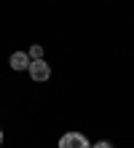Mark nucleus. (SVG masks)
<instances>
[{
  "instance_id": "obj_1",
  "label": "nucleus",
  "mask_w": 134,
  "mask_h": 148,
  "mask_svg": "<svg viewBox=\"0 0 134 148\" xmlns=\"http://www.w3.org/2000/svg\"><path fill=\"white\" fill-rule=\"evenodd\" d=\"M59 148H91V145H88V140L80 132H67L59 140Z\"/></svg>"
},
{
  "instance_id": "obj_2",
  "label": "nucleus",
  "mask_w": 134,
  "mask_h": 148,
  "mask_svg": "<svg viewBox=\"0 0 134 148\" xmlns=\"http://www.w3.org/2000/svg\"><path fill=\"white\" fill-rule=\"evenodd\" d=\"M27 70H30V75L35 78V81H48V75H51V67L43 62V59H32Z\"/></svg>"
},
{
  "instance_id": "obj_3",
  "label": "nucleus",
  "mask_w": 134,
  "mask_h": 148,
  "mask_svg": "<svg viewBox=\"0 0 134 148\" xmlns=\"http://www.w3.org/2000/svg\"><path fill=\"white\" fill-rule=\"evenodd\" d=\"M11 67H14V70H24V67H30V54H24V51L11 54Z\"/></svg>"
},
{
  "instance_id": "obj_4",
  "label": "nucleus",
  "mask_w": 134,
  "mask_h": 148,
  "mask_svg": "<svg viewBox=\"0 0 134 148\" xmlns=\"http://www.w3.org/2000/svg\"><path fill=\"white\" fill-rule=\"evenodd\" d=\"M30 57H32V59H43V49H40V46H32V49H30Z\"/></svg>"
},
{
  "instance_id": "obj_5",
  "label": "nucleus",
  "mask_w": 134,
  "mask_h": 148,
  "mask_svg": "<svg viewBox=\"0 0 134 148\" xmlns=\"http://www.w3.org/2000/svg\"><path fill=\"white\" fill-rule=\"evenodd\" d=\"M91 148H113L110 143H97V145H91Z\"/></svg>"
},
{
  "instance_id": "obj_6",
  "label": "nucleus",
  "mask_w": 134,
  "mask_h": 148,
  "mask_svg": "<svg viewBox=\"0 0 134 148\" xmlns=\"http://www.w3.org/2000/svg\"><path fill=\"white\" fill-rule=\"evenodd\" d=\"M0 143H3V132H0Z\"/></svg>"
}]
</instances>
